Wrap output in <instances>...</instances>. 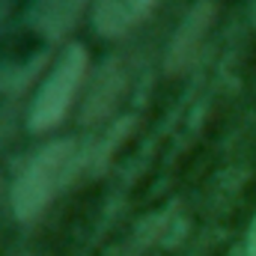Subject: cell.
<instances>
[{
	"label": "cell",
	"instance_id": "obj_1",
	"mask_svg": "<svg viewBox=\"0 0 256 256\" xmlns=\"http://www.w3.org/2000/svg\"><path fill=\"white\" fill-rule=\"evenodd\" d=\"M80 161V146L74 137H60L45 143L39 152L27 158L12 182V212L21 224H36L54 202L66 182L72 179Z\"/></svg>",
	"mask_w": 256,
	"mask_h": 256
},
{
	"label": "cell",
	"instance_id": "obj_2",
	"mask_svg": "<svg viewBox=\"0 0 256 256\" xmlns=\"http://www.w3.org/2000/svg\"><path fill=\"white\" fill-rule=\"evenodd\" d=\"M86 72H90V51L80 42H72L57 57V63L51 66V72L42 78V84L30 102L27 126L33 134H48L68 116V110L86 80Z\"/></svg>",
	"mask_w": 256,
	"mask_h": 256
},
{
	"label": "cell",
	"instance_id": "obj_3",
	"mask_svg": "<svg viewBox=\"0 0 256 256\" xmlns=\"http://www.w3.org/2000/svg\"><path fill=\"white\" fill-rule=\"evenodd\" d=\"M214 15H218V6L212 0H202L188 9V15L179 21L170 45H167V54H164V74L170 78H179V74H188L196 60H200V51H202V42H206V33L212 30L214 24Z\"/></svg>",
	"mask_w": 256,
	"mask_h": 256
},
{
	"label": "cell",
	"instance_id": "obj_4",
	"mask_svg": "<svg viewBox=\"0 0 256 256\" xmlns=\"http://www.w3.org/2000/svg\"><path fill=\"white\" fill-rule=\"evenodd\" d=\"M126 90H128L126 66L120 63V60H108V63L96 72V78H92V84H90L86 102H84V108H80V122H84V126H98V122H104V120L116 110V104L122 102Z\"/></svg>",
	"mask_w": 256,
	"mask_h": 256
},
{
	"label": "cell",
	"instance_id": "obj_5",
	"mask_svg": "<svg viewBox=\"0 0 256 256\" xmlns=\"http://www.w3.org/2000/svg\"><path fill=\"white\" fill-rule=\"evenodd\" d=\"M45 63L48 54H36L27 63H0V134H6L15 126V116Z\"/></svg>",
	"mask_w": 256,
	"mask_h": 256
},
{
	"label": "cell",
	"instance_id": "obj_6",
	"mask_svg": "<svg viewBox=\"0 0 256 256\" xmlns=\"http://www.w3.org/2000/svg\"><path fill=\"white\" fill-rule=\"evenodd\" d=\"M86 6L90 0H33L27 9V24L48 45H57L78 27Z\"/></svg>",
	"mask_w": 256,
	"mask_h": 256
},
{
	"label": "cell",
	"instance_id": "obj_7",
	"mask_svg": "<svg viewBox=\"0 0 256 256\" xmlns=\"http://www.w3.org/2000/svg\"><path fill=\"white\" fill-rule=\"evenodd\" d=\"M155 6L158 0H96L92 27L104 39H122L155 12Z\"/></svg>",
	"mask_w": 256,
	"mask_h": 256
},
{
	"label": "cell",
	"instance_id": "obj_8",
	"mask_svg": "<svg viewBox=\"0 0 256 256\" xmlns=\"http://www.w3.org/2000/svg\"><path fill=\"white\" fill-rule=\"evenodd\" d=\"M232 256H256V214H254V220H250V226H248V232H244V238L232 250Z\"/></svg>",
	"mask_w": 256,
	"mask_h": 256
},
{
	"label": "cell",
	"instance_id": "obj_9",
	"mask_svg": "<svg viewBox=\"0 0 256 256\" xmlns=\"http://www.w3.org/2000/svg\"><path fill=\"white\" fill-rule=\"evenodd\" d=\"M9 18H12V0H0V36L6 33Z\"/></svg>",
	"mask_w": 256,
	"mask_h": 256
},
{
	"label": "cell",
	"instance_id": "obj_10",
	"mask_svg": "<svg viewBox=\"0 0 256 256\" xmlns=\"http://www.w3.org/2000/svg\"><path fill=\"white\" fill-rule=\"evenodd\" d=\"M254 24H256V6H254Z\"/></svg>",
	"mask_w": 256,
	"mask_h": 256
}]
</instances>
